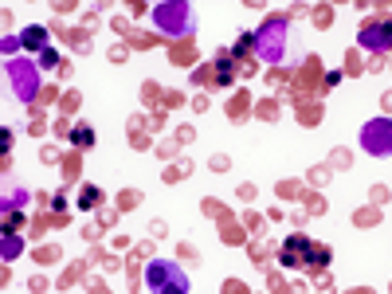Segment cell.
Listing matches in <instances>:
<instances>
[{
  "instance_id": "obj_1",
  "label": "cell",
  "mask_w": 392,
  "mask_h": 294,
  "mask_svg": "<svg viewBox=\"0 0 392 294\" xmlns=\"http://www.w3.org/2000/svg\"><path fill=\"white\" fill-rule=\"evenodd\" d=\"M306 259H310L314 267H322V263H325V251L322 247H306Z\"/></svg>"
},
{
  "instance_id": "obj_2",
  "label": "cell",
  "mask_w": 392,
  "mask_h": 294,
  "mask_svg": "<svg viewBox=\"0 0 392 294\" xmlns=\"http://www.w3.org/2000/svg\"><path fill=\"white\" fill-rule=\"evenodd\" d=\"M83 208H94V204H98V188H87V192H83Z\"/></svg>"
},
{
  "instance_id": "obj_3",
  "label": "cell",
  "mask_w": 392,
  "mask_h": 294,
  "mask_svg": "<svg viewBox=\"0 0 392 294\" xmlns=\"http://www.w3.org/2000/svg\"><path fill=\"white\" fill-rule=\"evenodd\" d=\"M91 141H94L91 130H75V145H91Z\"/></svg>"
},
{
  "instance_id": "obj_4",
  "label": "cell",
  "mask_w": 392,
  "mask_h": 294,
  "mask_svg": "<svg viewBox=\"0 0 392 294\" xmlns=\"http://www.w3.org/2000/svg\"><path fill=\"white\" fill-rule=\"evenodd\" d=\"M40 40H44V36H40V28H28V36H24V44H28V47H36Z\"/></svg>"
},
{
  "instance_id": "obj_5",
  "label": "cell",
  "mask_w": 392,
  "mask_h": 294,
  "mask_svg": "<svg viewBox=\"0 0 392 294\" xmlns=\"http://www.w3.org/2000/svg\"><path fill=\"white\" fill-rule=\"evenodd\" d=\"M228 79H231V63H228V59H220V83L228 87Z\"/></svg>"
}]
</instances>
